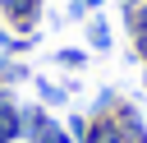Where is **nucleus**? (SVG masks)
<instances>
[{
  "instance_id": "20e7f679",
  "label": "nucleus",
  "mask_w": 147,
  "mask_h": 143,
  "mask_svg": "<svg viewBox=\"0 0 147 143\" xmlns=\"http://www.w3.org/2000/svg\"><path fill=\"white\" fill-rule=\"evenodd\" d=\"M87 42H92L96 51H110V23H106V18H92V23H87Z\"/></svg>"
},
{
  "instance_id": "7ed1b4c3",
  "label": "nucleus",
  "mask_w": 147,
  "mask_h": 143,
  "mask_svg": "<svg viewBox=\"0 0 147 143\" xmlns=\"http://www.w3.org/2000/svg\"><path fill=\"white\" fill-rule=\"evenodd\" d=\"M129 23H133V37H138V51L147 55V0L129 5Z\"/></svg>"
},
{
  "instance_id": "423d86ee",
  "label": "nucleus",
  "mask_w": 147,
  "mask_h": 143,
  "mask_svg": "<svg viewBox=\"0 0 147 143\" xmlns=\"http://www.w3.org/2000/svg\"><path fill=\"white\" fill-rule=\"evenodd\" d=\"M55 60H60V65H69V69H83V65H87V55H83V51H74V46H69V51H60Z\"/></svg>"
},
{
  "instance_id": "0eeeda50",
  "label": "nucleus",
  "mask_w": 147,
  "mask_h": 143,
  "mask_svg": "<svg viewBox=\"0 0 147 143\" xmlns=\"http://www.w3.org/2000/svg\"><path fill=\"white\" fill-rule=\"evenodd\" d=\"M83 5H101V0H83Z\"/></svg>"
},
{
  "instance_id": "f257e3e1",
  "label": "nucleus",
  "mask_w": 147,
  "mask_h": 143,
  "mask_svg": "<svg viewBox=\"0 0 147 143\" xmlns=\"http://www.w3.org/2000/svg\"><path fill=\"white\" fill-rule=\"evenodd\" d=\"M23 134V106L0 88V143H14Z\"/></svg>"
},
{
  "instance_id": "39448f33",
  "label": "nucleus",
  "mask_w": 147,
  "mask_h": 143,
  "mask_svg": "<svg viewBox=\"0 0 147 143\" xmlns=\"http://www.w3.org/2000/svg\"><path fill=\"white\" fill-rule=\"evenodd\" d=\"M37 97H41L46 106H60V101H64V88H55V83H46V78H37Z\"/></svg>"
},
{
  "instance_id": "f03ea898",
  "label": "nucleus",
  "mask_w": 147,
  "mask_h": 143,
  "mask_svg": "<svg viewBox=\"0 0 147 143\" xmlns=\"http://www.w3.org/2000/svg\"><path fill=\"white\" fill-rule=\"evenodd\" d=\"M37 9H41V0H0V14L14 18L18 28H32L37 23Z\"/></svg>"
}]
</instances>
